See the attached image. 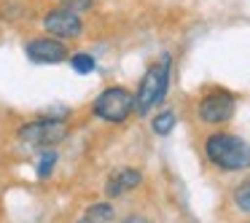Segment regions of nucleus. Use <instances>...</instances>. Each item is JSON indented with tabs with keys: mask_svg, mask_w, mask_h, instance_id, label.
I'll return each instance as SVG.
<instances>
[{
	"mask_svg": "<svg viewBox=\"0 0 250 223\" xmlns=\"http://www.w3.org/2000/svg\"><path fill=\"white\" fill-rule=\"evenodd\" d=\"M121 223H148V221L140 218V215H132V218H126V221H121Z\"/></svg>",
	"mask_w": 250,
	"mask_h": 223,
	"instance_id": "15",
	"label": "nucleus"
},
{
	"mask_svg": "<svg viewBox=\"0 0 250 223\" xmlns=\"http://www.w3.org/2000/svg\"><path fill=\"white\" fill-rule=\"evenodd\" d=\"M248 223H250V221H248Z\"/></svg>",
	"mask_w": 250,
	"mask_h": 223,
	"instance_id": "16",
	"label": "nucleus"
},
{
	"mask_svg": "<svg viewBox=\"0 0 250 223\" xmlns=\"http://www.w3.org/2000/svg\"><path fill=\"white\" fill-rule=\"evenodd\" d=\"M140 183H143V175L132 167H124V169H119V172H113L108 178L105 191H108V196H121V194H126V191H135Z\"/></svg>",
	"mask_w": 250,
	"mask_h": 223,
	"instance_id": "8",
	"label": "nucleus"
},
{
	"mask_svg": "<svg viewBox=\"0 0 250 223\" xmlns=\"http://www.w3.org/2000/svg\"><path fill=\"white\" fill-rule=\"evenodd\" d=\"M67 132H70V126L62 119H38L19 129V140L33 148H51L65 140Z\"/></svg>",
	"mask_w": 250,
	"mask_h": 223,
	"instance_id": "4",
	"label": "nucleus"
},
{
	"mask_svg": "<svg viewBox=\"0 0 250 223\" xmlns=\"http://www.w3.org/2000/svg\"><path fill=\"white\" fill-rule=\"evenodd\" d=\"M237 110V100L234 94L223 92V89H215V92L205 94L199 102V119L205 124H226L229 119Z\"/></svg>",
	"mask_w": 250,
	"mask_h": 223,
	"instance_id": "5",
	"label": "nucleus"
},
{
	"mask_svg": "<svg viewBox=\"0 0 250 223\" xmlns=\"http://www.w3.org/2000/svg\"><path fill=\"white\" fill-rule=\"evenodd\" d=\"M27 57L35 65H57V62L67 60L65 41L60 38H35L27 43Z\"/></svg>",
	"mask_w": 250,
	"mask_h": 223,
	"instance_id": "7",
	"label": "nucleus"
},
{
	"mask_svg": "<svg viewBox=\"0 0 250 223\" xmlns=\"http://www.w3.org/2000/svg\"><path fill=\"white\" fill-rule=\"evenodd\" d=\"M175 121H178V119H175L172 110H162V113L151 121V126H153V132H156V135H169V132L175 129Z\"/></svg>",
	"mask_w": 250,
	"mask_h": 223,
	"instance_id": "10",
	"label": "nucleus"
},
{
	"mask_svg": "<svg viewBox=\"0 0 250 223\" xmlns=\"http://www.w3.org/2000/svg\"><path fill=\"white\" fill-rule=\"evenodd\" d=\"M205 153L218 169L223 172H239L250 167V145L237 135L215 132L205 140Z\"/></svg>",
	"mask_w": 250,
	"mask_h": 223,
	"instance_id": "1",
	"label": "nucleus"
},
{
	"mask_svg": "<svg viewBox=\"0 0 250 223\" xmlns=\"http://www.w3.org/2000/svg\"><path fill=\"white\" fill-rule=\"evenodd\" d=\"M169 73H172V60L169 54H164L156 65L148 67V73L143 76L140 86L135 92V113L137 116H148V110L156 108L164 100L169 89Z\"/></svg>",
	"mask_w": 250,
	"mask_h": 223,
	"instance_id": "2",
	"label": "nucleus"
},
{
	"mask_svg": "<svg viewBox=\"0 0 250 223\" xmlns=\"http://www.w3.org/2000/svg\"><path fill=\"white\" fill-rule=\"evenodd\" d=\"M43 27L60 41H73L81 35V17H78V11H70V8L60 6L46 14Z\"/></svg>",
	"mask_w": 250,
	"mask_h": 223,
	"instance_id": "6",
	"label": "nucleus"
},
{
	"mask_svg": "<svg viewBox=\"0 0 250 223\" xmlns=\"http://www.w3.org/2000/svg\"><path fill=\"white\" fill-rule=\"evenodd\" d=\"M234 204H237V210L250 212V178L237 185V191H234Z\"/></svg>",
	"mask_w": 250,
	"mask_h": 223,
	"instance_id": "11",
	"label": "nucleus"
},
{
	"mask_svg": "<svg viewBox=\"0 0 250 223\" xmlns=\"http://www.w3.org/2000/svg\"><path fill=\"white\" fill-rule=\"evenodd\" d=\"M110 218H113V207L108 202H100V204L89 207L78 223H110Z\"/></svg>",
	"mask_w": 250,
	"mask_h": 223,
	"instance_id": "9",
	"label": "nucleus"
},
{
	"mask_svg": "<svg viewBox=\"0 0 250 223\" xmlns=\"http://www.w3.org/2000/svg\"><path fill=\"white\" fill-rule=\"evenodd\" d=\"M54 162H57V153L54 151H49V153H43V156H41V164H38V175H41V178H49Z\"/></svg>",
	"mask_w": 250,
	"mask_h": 223,
	"instance_id": "13",
	"label": "nucleus"
},
{
	"mask_svg": "<svg viewBox=\"0 0 250 223\" xmlns=\"http://www.w3.org/2000/svg\"><path fill=\"white\" fill-rule=\"evenodd\" d=\"M92 113L100 121H108V124H124L135 113V94L126 92L124 86H110L97 94V100L92 105Z\"/></svg>",
	"mask_w": 250,
	"mask_h": 223,
	"instance_id": "3",
	"label": "nucleus"
},
{
	"mask_svg": "<svg viewBox=\"0 0 250 223\" xmlns=\"http://www.w3.org/2000/svg\"><path fill=\"white\" fill-rule=\"evenodd\" d=\"M70 65H73V70L76 73H92L94 70V57L92 54H83V51H78V54H73L70 57Z\"/></svg>",
	"mask_w": 250,
	"mask_h": 223,
	"instance_id": "12",
	"label": "nucleus"
},
{
	"mask_svg": "<svg viewBox=\"0 0 250 223\" xmlns=\"http://www.w3.org/2000/svg\"><path fill=\"white\" fill-rule=\"evenodd\" d=\"M60 3H62L65 8H70V11H78V14H81V11H89V8L94 6V0H60Z\"/></svg>",
	"mask_w": 250,
	"mask_h": 223,
	"instance_id": "14",
	"label": "nucleus"
}]
</instances>
